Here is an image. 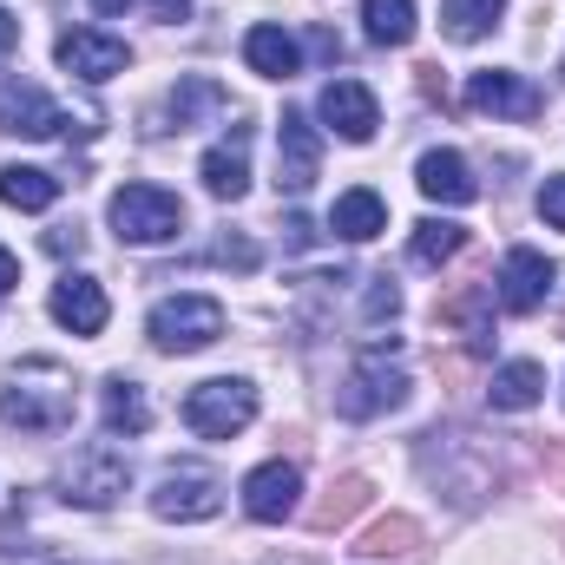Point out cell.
I'll return each mask as SVG.
<instances>
[{"label": "cell", "instance_id": "6da1fadb", "mask_svg": "<svg viewBox=\"0 0 565 565\" xmlns=\"http://www.w3.org/2000/svg\"><path fill=\"white\" fill-rule=\"evenodd\" d=\"M0 422L20 434H60L73 422V375L60 362H26L13 388H0Z\"/></svg>", "mask_w": 565, "mask_h": 565}, {"label": "cell", "instance_id": "7a4b0ae2", "mask_svg": "<svg viewBox=\"0 0 565 565\" xmlns=\"http://www.w3.org/2000/svg\"><path fill=\"white\" fill-rule=\"evenodd\" d=\"M395 349V342H388ZM388 349L382 342H369L362 349V362L349 369V382L335 388V408L349 415V422H375V415H388V408H402L408 402V375L388 362Z\"/></svg>", "mask_w": 565, "mask_h": 565}, {"label": "cell", "instance_id": "3957f363", "mask_svg": "<svg viewBox=\"0 0 565 565\" xmlns=\"http://www.w3.org/2000/svg\"><path fill=\"white\" fill-rule=\"evenodd\" d=\"M145 335L151 349L164 355H191V349H211L224 335V309L211 296H164L151 316H145Z\"/></svg>", "mask_w": 565, "mask_h": 565}, {"label": "cell", "instance_id": "277c9868", "mask_svg": "<svg viewBox=\"0 0 565 565\" xmlns=\"http://www.w3.org/2000/svg\"><path fill=\"white\" fill-rule=\"evenodd\" d=\"M184 422H191V434H204V440H231V434H244V427L257 422V388L237 382V375L198 382L184 395Z\"/></svg>", "mask_w": 565, "mask_h": 565}, {"label": "cell", "instance_id": "5b68a950", "mask_svg": "<svg viewBox=\"0 0 565 565\" xmlns=\"http://www.w3.org/2000/svg\"><path fill=\"white\" fill-rule=\"evenodd\" d=\"M113 231H119V244H171L184 231V204L158 184H126L113 198Z\"/></svg>", "mask_w": 565, "mask_h": 565}, {"label": "cell", "instance_id": "8992f818", "mask_svg": "<svg viewBox=\"0 0 565 565\" xmlns=\"http://www.w3.org/2000/svg\"><path fill=\"white\" fill-rule=\"evenodd\" d=\"M60 487H66L73 507H113V500L132 487V460H126L113 440H93V447L73 454V467L60 473Z\"/></svg>", "mask_w": 565, "mask_h": 565}, {"label": "cell", "instance_id": "52a82bcc", "mask_svg": "<svg viewBox=\"0 0 565 565\" xmlns=\"http://www.w3.org/2000/svg\"><path fill=\"white\" fill-rule=\"evenodd\" d=\"M151 513L158 520H217L224 513V487L204 467H171L158 480V493H151Z\"/></svg>", "mask_w": 565, "mask_h": 565}, {"label": "cell", "instance_id": "ba28073f", "mask_svg": "<svg viewBox=\"0 0 565 565\" xmlns=\"http://www.w3.org/2000/svg\"><path fill=\"white\" fill-rule=\"evenodd\" d=\"M316 178H322V139H316V126H309L302 113H282V126H277V184L289 191V198H302Z\"/></svg>", "mask_w": 565, "mask_h": 565}, {"label": "cell", "instance_id": "9c48e42d", "mask_svg": "<svg viewBox=\"0 0 565 565\" xmlns=\"http://www.w3.org/2000/svg\"><path fill=\"white\" fill-rule=\"evenodd\" d=\"M467 106L473 113H493V119H540L546 113V93L520 73H473L467 79Z\"/></svg>", "mask_w": 565, "mask_h": 565}, {"label": "cell", "instance_id": "30bf717a", "mask_svg": "<svg viewBox=\"0 0 565 565\" xmlns=\"http://www.w3.org/2000/svg\"><path fill=\"white\" fill-rule=\"evenodd\" d=\"M60 66L66 73H79L86 86H106L113 73H126V40H113V33H93V26H73V33H60Z\"/></svg>", "mask_w": 565, "mask_h": 565}, {"label": "cell", "instance_id": "8fae6325", "mask_svg": "<svg viewBox=\"0 0 565 565\" xmlns=\"http://www.w3.org/2000/svg\"><path fill=\"white\" fill-rule=\"evenodd\" d=\"M0 132H13V139H60L66 132V113L40 93V86H0Z\"/></svg>", "mask_w": 565, "mask_h": 565}, {"label": "cell", "instance_id": "7c38bea8", "mask_svg": "<svg viewBox=\"0 0 565 565\" xmlns=\"http://www.w3.org/2000/svg\"><path fill=\"white\" fill-rule=\"evenodd\" d=\"M322 119L335 126V139H349V145H369L375 126H382L375 93H369L362 79H329V86H322Z\"/></svg>", "mask_w": 565, "mask_h": 565}, {"label": "cell", "instance_id": "4fadbf2b", "mask_svg": "<svg viewBox=\"0 0 565 565\" xmlns=\"http://www.w3.org/2000/svg\"><path fill=\"white\" fill-rule=\"evenodd\" d=\"M553 282H559V270H553L540 250H507V264H500V302H507L513 316H533V309L553 296Z\"/></svg>", "mask_w": 565, "mask_h": 565}, {"label": "cell", "instance_id": "5bb4252c", "mask_svg": "<svg viewBox=\"0 0 565 565\" xmlns=\"http://www.w3.org/2000/svg\"><path fill=\"white\" fill-rule=\"evenodd\" d=\"M296 493H302V473H296L289 460H264V467L244 480V513L264 520V526H277V520L296 513Z\"/></svg>", "mask_w": 565, "mask_h": 565}, {"label": "cell", "instance_id": "9a60e30c", "mask_svg": "<svg viewBox=\"0 0 565 565\" xmlns=\"http://www.w3.org/2000/svg\"><path fill=\"white\" fill-rule=\"evenodd\" d=\"M415 184L434 204H473L480 198V178H473V164L460 151H427L422 164H415Z\"/></svg>", "mask_w": 565, "mask_h": 565}, {"label": "cell", "instance_id": "2e32d148", "mask_svg": "<svg viewBox=\"0 0 565 565\" xmlns=\"http://www.w3.org/2000/svg\"><path fill=\"white\" fill-rule=\"evenodd\" d=\"M53 322L73 329V335H99V329H106V289L93 277L53 282Z\"/></svg>", "mask_w": 565, "mask_h": 565}, {"label": "cell", "instance_id": "e0dca14e", "mask_svg": "<svg viewBox=\"0 0 565 565\" xmlns=\"http://www.w3.org/2000/svg\"><path fill=\"white\" fill-rule=\"evenodd\" d=\"M198 171H204V191H211V198L237 204V198L250 191V158H244V132H231L224 145H211Z\"/></svg>", "mask_w": 565, "mask_h": 565}, {"label": "cell", "instance_id": "ac0fdd59", "mask_svg": "<svg viewBox=\"0 0 565 565\" xmlns=\"http://www.w3.org/2000/svg\"><path fill=\"white\" fill-rule=\"evenodd\" d=\"M540 395H546V369H540V362H507V369H493V382H487V402H493L500 415H526V408H540Z\"/></svg>", "mask_w": 565, "mask_h": 565}, {"label": "cell", "instance_id": "d6986e66", "mask_svg": "<svg viewBox=\"0 0 565 565\" xmlns=\"http://www.w3.org/2000/svg\"><path fill=\"white\" fill-rule=\"evenodd\" d=\"M244 60H250V73H264V79H296V73H302V46H296L282 26H250V33H244Z\"/></svg>", "mask_w": 565, "mask_h": 565}, {"label": "cell", "instance_id": "ffe728a7", "mask_svg": "<svg viewBox=\"0 0 565 565\" xmlns=\"http://www.w3.org/2000/svg\"><path fill=\"white\" fill-rule=\"evenodd\" d=\"M329 231H335V237H349V244H369V237H382V231H388V204H382L375 191H342V198H335V211H329Z\"/></svg>", "mask_w": 565, "mask_h": 565}, {"label": "cell", "instance_id": "44dd1931", "mask_svg": "<svg viewBox=\"0 0 565 565\" xmlns=\"http://www.w3.org/2000/svg\"><path fill=\"white\" fill-rule=\"evenodd\" d=\"M369 493H375V487H369L362 473H342V480H335V487H329V493L309 507V526H316V533H335V526H349V520L369 507Z\"/></svg>", "mask_w": 565, "mask_h": 565}, {"label": "cell", "instance_id": "7402d4cb", "mask_svg": "<svg viewBox=\"0 0 565 565\" xmlns=\"http://www.w3.org/2000/svg\"><path fill=\"white\" fill-rule=\"evenodd\" d=\"M60 198V178L53 171H40V164H7L0 171V204H13V211H46Z\"/></svg>", "mask_w": 565, "mask_h": 565}, {"label": "cell", "instance_id": "603a6c76", "mask_svg": "<svg viewBox=\"0 0 565 565\" xmlns=\"http://www.w3.org/2000/svg\"><path fill=\"white\" fill-rule=\"evenodd\" d=\"M231 99H224V86L217 79H178V93H171V126L178 132H191V126H204V119H217Z\"/></svg>", "mask_w": 565, "mask_h": 565}, {"label": "cell", "instance_id": "cb8c5ba5", "mask_svg": "<svg viewBox=\"0 0 565 565\" xmlns=\"http://www.w3.org/2000/svg\"><path fill=\"white\" fill-rule=\"evenodd\" d=\"M415 546H422V526H415L408 513H388V520H375V526L355 540L362 559H408Z\"/></svg>", "mask_w": 565, "mask_h": 565}, {"label": "cell", "instance_id": "d4e9b609", "mask_svg": "<svg viewBox=\"0 0 565 565\" xmlns=\"http://www.w3.org/2000/svg\"><path fill=\"white\" fill-rule=\"evenodd\" d=\"M145 427H151L145 388L126 382V375H113V382H106V434H145Z\"/></svg>", "mask_w": 565, "mask_h": 565}, {"label": "cell", "instance_id": "484cf974", "mask_svg": "<svg viewBox=\"0 0 565 565\" xmlns=\"http://www.w3.org/2000/svg\"><path fill=\"white\" fill-rule=\"evenodd\" d=\"M369 40L375 46H408L415 40V0H362Z\"/></svg>", "mask_w": 565, "mask_h": 565}, {"label": "cell", "instance_id": "4316f807", "mask_svg": "<svg viewBox=\"0 0 565 565\" xmlns=\"http://www.w3.org/2000/svg\"><path fill=\"white\" fill-rule=\"evenodd\" d=\"M415 264L422 270H434V264H447V257H460L467 250V224H454V217H427V224H415Z\"/></svg>", "mask_w": 565, "mask_h": 565}, {"label": "cell", "instance_id": "83f0119b", "mask_svg": "<svg viewBox=\"0 0 565 565\" xmlns=\"http://www.w3.org/2000/svg\"><path fill=\"white\" fill-rule=\"evenodd\" d=\"M440 322H467V349H487V282H467L460 296L440 302Z\"/></svg>", "mask_w": 565, "mask_h": 565}, {"label": "cell", "instance_id": "f1b7e54d", "mask_svg": "<svg viewBox=\"0 0 565 565\" xmlns=\"http://www.w3.org/2000/svg\"><path fill=\"white\" fill-rule=\"evenodd\" d=\"M500 20V0H440V26L447 40H480Z\"/></svg>", "mask_w": 565, "mask_h": 565}, {"label": "cell", "instance_id": "f546056e", "mask_svg": "<svg viewBox=\"0 0 565 565\" xmlns=\"http://www.w3.org/2000/svg\"><path fill=\"white\" fill-rule=\"evenodd\" d=\"M395 309H402V289H395L388 277H375V282H369V302H362V316H369V329H375V322H388Z\"/></svg>", "mask_w": 565, "mask_h": 565}, {"label": "cell", "instance_id": "4dcf8cb0", "mask_svg": "<svg viewBox=\"0 0 565 565\" xmlns=\"http://www.w3.org/2000/svg\"><path fill=\"white\" fill-rule=\"evenodd\" d=\"M540 217H546L553 231H565V171H559V178H546V184H540Z\"/></svg>", "mask_w": 565, "mask_h": 565}, {"label": "cell", "instance_id": "1f68e13d", "mask_svg": "<svg viewBox=\"0 0 565 565\" xmlns=\"http://www.w3.org/2000/svg\"><path fill=\"white\" fill-rule=\"evenodd\" d=\"M217 257H224V264H237V270H257V244H244V237H224V244H217Z\"/></svg>", "mask_w": 565, "mask_h": 565}, {"label": "cell", "instance_id": "d6a6232c", "mask_svg": "<svg viewBox=\"0 0 565 565\" xmlns=\"http://www.w3.org/2000/svg\"><path fill=\"white\" fill-rule=\"evenodd\" d=\"M13 46H20V20H13V13H7V7H0V60H7V53H13Z\"/></svg>", "mask_w": 565, "mask_h": 565}, {"label": "cell", "instance_id": "836d02e7", "mask_svg": "<svg viewBox=\"0 0 565 565\" xmlns=\"http://www.w3.org/2000/svg\"><path fill=\"white\" fill-rule=\"evenodd\" d=\"M282 231H289V244H296V250H309V244H316V231H309V217H289Z\"/></svg>", "mask_w": 565, "mask_h": 565}, {"label": "cell", "instance_id": "e575fe53", "mask_svg": "<svg viewBox=\"0 0 565 565\" xmlns=\"http://www.w3.org/2000/svg\"><path fill=\"white\" fill-rule=\"evenodd\" d=\"M79 244H86L79 231H53V237H46V250H60V257H66V250H79Z\"/></svg>", "mask_w": 565, "mask_h": 565}, {"label": "cell", "instance_id": "d590c367", "mask_svg": "<svg viewBox=\"0 0 565 565\" xmlns=\"http://www.w3.org/2000/svg\"><path fill=\"white\" fill-rule=\"evenodd\" d=\"M13 282H20V264H13V250H0V296H7Z\"/></svg>", "mask_w": 565, "mask_h": 565}, {"label": "cell", "instance_id": "8d00e7d4", "mask_svg": "<svg viewBox=\"0 0 565 565\" xmlns=\"http://www.w3.org/2000/svg\"><path fill=\"white\" fill-rule=\"evenodd\" d=\"M184 7H191V0H151V13H158V20H184Z\"/></svg>", "mask_w": 565, "mask_h": 565}, {"label": "cell", "instance_id": "74e56055", "mask_svg": "<svg viewBox=\"0 0 565 565\" xmlns=\"http://www.w3.org/2000/svg\"><path fill=\"white\" fill-rule=\"evenodd\" d=\"M93 7H99V13H126L132 0H93Z\"/></svg>", "mask_w": 565, "mask_h": 565}, {"label": "cell", "instance_id": "f35d334b", "mask_svg": "<svg viewBox=\"0 0 565 565\" xmlns=\"http://www.w3.org/2000/svg\"><path fill=\"white\" fill-rule=\"evenodd\" d=\"M553 473H559V487H565V447H553Z\"/></svg>", "mask_w": 565, "mask_h": 565}]
</instances>
